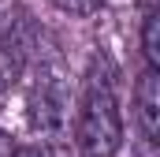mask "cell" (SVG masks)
Listing matches in <instances>:
<instances>
[{"mask_svg": "<svg viewBox=\"0 0 160 157\" xmlns=\"http://www.w3.org/2000/svg\"><path fill=\"white\" fill-rule=\"evenodd\" d=\"M123 146V116L119 101L108 82L93 78L86 86L78 109V150L82 157H116Z\"/></svg>", "mask_w": 160, "mask_h": 157, "instance_id": "obj_1", "label": "cell"}, {"mask_svg": "<svg viewBox=\"0 0 160 157\" xmlns=\"http://www.w3.org/2000/svg\"><path fill=\"white\" fill-rule=\"evenodd\" d=\"M134 116L149 142H160V75L145 68L134 86Z\"/></svg>", "mask_w": 160, "mask_h": 157, "instance_id": "obj_2", "label": "cell"}, {"mask_svg": "<svg viewBox=\"0 0 160 157\" xmlns=\"http://www.w3.org/2000/svg\"><path fill=\"white\" fill-rule=\"evenodd\" d=\"M142 52H145L149 68L157 71L160 68V11L157 8H149L145 19H142Z\"/></svg>", "mask_w": 160, "mask_h": 157, "instance_id": "obj_3", "label": "cell"}, {"mask_svg": "<svg viewBox=\"0 0 160 157\" xmlns=\"http://www.w3.org/2000/svg\"><path fill=\"white\" fill-rule=\"evenodd\" d=\"M60 11H67V15H78V19H89V15H97L101 8H104V0H52Z\"/></svg>", "mask_w": 160, "mask_h": 157, "instance_id": "obj_4", "label": "cell"}, {"mask_svg": "<svg viewBox=\"0 0 160 157\" xmlns=\"http://www.w3.org/2000/svg\"><path fill=\"white\" fill-rule=\"evenodd\" d=\"M15 157H52V150L48 146H19Z\"/></svg>", "mask_w": 160, "mask_h": 157, "instance_id": "obj_5", "label": "cell"}, {"mask_svg": "<svg viewBox=\"0 0 160 157\" xmlns=\"http://www.w3.org/2000/svg\"><path fill=\"white\" fill-rule=\"evenodd\" d=\"M15 150H19V146H15V138L0 127V157H15Z\"/></svg>", "mask_w": 160, "mask_h": 157, "instance_id": "obj_6", "label": "cell"}]
</instances>
